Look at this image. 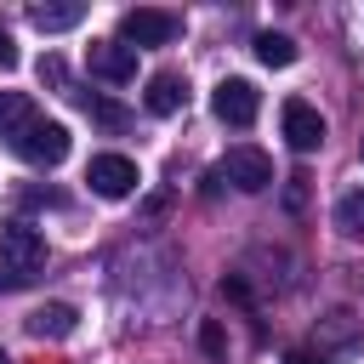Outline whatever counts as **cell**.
<instances>
[{
  "mask_svg": "<svg viewBox=\"0 0 364 364\" xmlns=\"http://www.w3.org/2000/svg\"><path fill=\"white\" fill-rule=\"evenodd\" d=\"M6 148H11L17 159H28V165H63V159H68V131H63L57 119L34 114V119H23V125L6 136Z\"/></svg>",
  "mask_w": 364,
  "mask_h": 364,
  "instance_id": "1",
  "label": "cell"
},
{
  "mask_svg": "<svg viewBox=\"0 0 364 364\" xmlns=\"http://www.w3.org/2000/svg\"><path fill=\"white\" fill-rule=\"evenodd\" d=\"M182 34V17L176 11H154V6H136L119 17V40L136 51V46H171Z\"/></svg>",
  "mask_w": 364,
  "mask_h": 364,
  "instance_id": "2",
  "label": "cell"
},
{
  "mask_svg": "<svg viewBox=\"0 0 364 364\" xmlns=\"http://www.w3.org/2000/svg\"><path fill=\"white\" fill-rule=\"evenodd\" d=\"M210 114L222 119V125H233V131H245L256 114H262V91L250 85V80H222L216 91H210Z\"/></svg>",
  "mask_w": 364,
  "mask_h": 364,
  "instance_id": "3",
  "label": "cell"
},
{
  "mask_svg": "<svg viewBox=\"0 0 364 364\" xmlns=\"http://www.w3.org/2000/svg\"><path fill=\"white\" fill-rule=\"evenodd\" d=\"M85 182H91V193H102V199H125V193H136L142 171H136V159H125V154H97V159L85 165Z\"/></svg>",
  "mask_w": 364,
  "mask_h": 364,
  "instance_id": "4",
  "label": "cell"
},
{
  "mask_svg": "<svg viewBox=\"0 0 364 364\" xmlns=\"http://www.w3.org/2000/svg\"><path fill=\"white\" fill-rule=\"evenodd\" d=\"M239 193H262L267 182H273V159L262 154V148H250V142H239V148H228V159L216 165Z\"/></svg>",
  "mask_w": 364,
  "mask_h": 364,
  "instance_id": "5",
  "label": "cell"
},
{
  "mask_svg": "<svg viewBox=\"0 0 364 364\" xmlns=\"http://www.w3.org/2000/svg\"><path fill=\"white\" fill-rule=\"evenodd\" d=\"M85 63H91V74L108 80V85H131V80H136V51H131L125 40H91Z\"/></svg>",
  "mask_w": 364,
  "mask_h": 364,
  "instance_id": "6",
  "label": "cell"
},
{
  "mask_svg": "<svg viewBox=\"0 0 364 364\" xmlns=\"http://www.w3.org/2000/svg\"><path fill=\"white\" fill-rule=\"evenodd\" d=\"M279 125H284V142H290L296 154H313V148L324 142V119H318V108L301 102V97H290V102L279 108Z\"/></svg>",
  "mask_w": 364,
  "mask_h": 364,
  "instance_id": "7",
  "label": "cell"
},
{
  "mask_svg": "<svg viewBox=\"0 0 364 364\" xmlns=\"http://www.w3.org/2000/svg\"><path fill=\"white\" fill-rule=\"evenodd\" d=\"M0 262L11 267V279H28L40 262H46V239L34 228H6L0 233Z\"/></svg>",
  "mask_w": 364,
  "mask_h": 364,
  "instance_id": "8",
  "label": "cell"
},
{
  "mask_svg": "<svg viewBox=\"0 0 364 364\" xmlns=\"http://www.w3.org/2000/svg\"><path fill=\"white\" fill-rule=\"evenodd\" d=\"M142 102H148V114H176L182 102H188V80L176 74V68H159V74H148V91H142Z\"/></svg>",
  "mask_w": 364,
  "mask_h": 364,
  "instance_id": "9",
  "label": "cell"
},
{
  "mask_svg": "<svg viewBox=\"0 0 364 364\" xmlns=\"http://www.w3.org/2000/svg\"><path fill=\"white\" fill-rule=\"evenodd\" d=\"M74 324H80V313L68 301H46L28 313V336H40V341H63V336H74Z\"/></svg>",
  "mask_w": 364,
  "mask_h": 364,
  "instance_id": "10",
  "label": "cell"
},
{
  "mask_svg": "<svg viewBox=\"0 0 364 364\" xmlns=\"http://www.w3.org/2000/svg\"><path fill=\"white\" fill-rule=\"evenodd\" d=\"M28 23H34L40 34H63V28L85 23V6H80V0H68V6H28Z\"/></svg>",
  "mask_w": 364,
  "mask_h": 364,
  "instance_id": "11",
  "label": "cell"
},
{
  "mask_svg": "<svg viewBox=\"0 0 364 364\" xmlns=\"http://www.w3.org/2000/svg\"><path fill=\"white\" fill-rule=\"evenodd\" d=\"M256 57H262L267 68H290V63H296V40L267 28V34H256Z\"/></svg>",
  "mask_w": 364,
  "mask_h": 364,
  "instance_id": "12",
  "label": "cell"
},
{
  "mask_svg": "<svg viewBox=\"0 0 364 364\" xmlns=\"http://www.w3.org/2000/svg\"><path fill=\"white\" fill-rule=\"evenodd\" d=\"M336 228L347 239H364V188H353V193L336 199Z\"/></svg>",
  "mask_w": 364,
  "mask_h": 364,
  "instance_id": "13",
  "label": "cell"
},
{
  "mask_svg": "<svg viewBox=\"0 0 364 364\" xmlns=\"http://www.w3.org/2000/svg\"><path fill=\"white\" fill-rule=\"evenodd\" d=\"M34 114H40V108H34L23 91H0V136H11V131H17L23 119H34Z\"/></svg>",
  "mask_w": 364,
  "mask_h": 364,
  "instance_id": "14",
  "label": "cell"
},
{
  "mask_svg": "<svg viewBox=\"0 0 364 364\" xmlns=\"http://www.w3.org/2000/svg\"><path fill=\"white\" fill-rule=\"evenodd\" d=\"M85 108H91V119H97V125L125 131V108H119V102H108V97H85Z\"/></svg>",
  "mask_w": 364,
  "mask_h": 364,
  "instance_id": "15",
  "label": "cell"
},
{
  "mask_svg": "<svg viewBox=\"0 0 364 364\" xmlns=\"http://www.w3.org/2000/svg\"><path fill=\"white\" fill-rule=\"evenodd\" d=\"M199 347H205L210 358H228V336H222V324H216V318H205V324H199Z\"/></svg>",
  "mask_w": 364,
  "mask_h": 364,
  "instance_id": "16",
  "label": "cell"
},
{
  "mask_svg": "<svg viewBox=\"0 0 364 364\" xmlns=\"http://www.w3.org/2000/svg\"><path fill=\"white\" fill-rule=\"evenodd\" d=\"M0 68H17V40H11L6 23H0Z\"/></svg>",
  "mask_w": 364,
  "mask_h": 364,
  "instance_id": "17",
  "label": "cell"
},
{
  "mask_svg": "<svg viewBox=\"0 0 364 364\" xmlns=\"http://www.w3.org/2000/svg\"><path fill=\"white\" fill-rule=\"evenodd\" d=\"M284 364H313V358H307V353H290V358H284Z\"/></svg>",
  "mask_w": 364,
  "mask_h": 364,
  "instance_id": "18",
  "label": "cell"
},
{
  "mask_svg": "<svg viewBox=\"0 0 364 364\" xmlns=\"http://www.w3.org/2000/svg\"><path fill=\"white\" fill-rule=\"evenodd\" d=\"M0 364H11V358H6V353H0Z\"/></svg>",
  "mask_w": 364,
  "mask_h": 364,
  "instance_id": "19",
  "label": "cell"
}]
</instances>
